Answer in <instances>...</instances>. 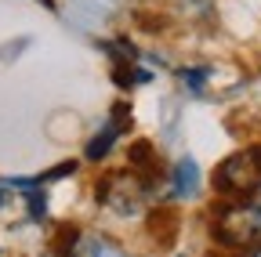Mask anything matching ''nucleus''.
<instances>
[{
    "label": "nucleus",
    "instance_id": "f257e3e1",
    "mask_svg": "<svg viewBox=\"0 0 261 257\" xmlns=\"http://www.w3.org/2000/svg\"><path fill=\"white\" fill-rule=\"evenodd\" d=\"M214 185L221 196H240L243 188H257V167L250 163V156H228L214 174Z\"/></svg>",
    "mask_w": 261,
    "mask_h": 257
},
{
    "label": "nucleus",
    "instance_id": "1a4fd4ad",
    "mask_svg": "<svg viewBox=\"0 0 261 257\" xmlns=\"http://www.w3.org/2000/svg\"><path fill=\"white\" fill-rule=\"evenodd\" d=\"M76 170V163H73V159H69V163H62V167H55V170H47L44 174V181H55V178H65V174H73Z\"/></svg>",
    "mask_w": 261,
    "mask_h": 257
},
{
    "label": "nucleus",
    "instance_id": "ddd939ff",
    "mask_svg": "<svg viewBox=\"0 0 261 257\" xmlns=\"http://www.w3.org/2000/svg\"><path fill=\"white\" fill-rule=\"evenodd\" d=\"M0 207H4V192H0Z\"/></svg>",
    "mask_w": 261,
    "mask_h": 257
},
{
    "label": "nucleus",
    "instance_id": "20e7f679",
    "mask_svg": "<svg viewBox=\"0 0 261 257\" xmlns=\"http://www.w3.org/2000/svg\"><path fill=\"white\" fill-rule=\"evenodd\" d=\"M149 232L156 236L160 246H171V243L178 239V232H181V221H178V214H174L171 207H160V210H152V217H149Z\"/></svg>",
    "mask_w": 261,
    "mask_h": 257
},
{
    "label": "nucleus",
    "instance_id": "f8f14e48",
    "mask_svg": "<svg viewBox=\"0 0 261 257\" xmlns=\"http://www.w3.org/2000/svg\"><path fill=\"white\" fill-rule=\"evenodd\" d=\"M250 207H257V210H261V181H257V188H254V203H250Z\"/></svg>",
    "mask_w": 261,
    "mask_h": 257
},
{
    "label": "nucleus",
    "instance_id": "9b49d317",
    "mask_svg": "<svg viewBox=\"0 0 261 257\" xmlns=\"http://www.w3.org/2000/svg\"><path fill=\"white\" fill-rule=\"evenodd\" d=\"M243 257H261V243H247L243 246Z\"/></svg>",
    "mask_w": 261,
    "mask_h": 257
},
{
    "label": "nucleus",
    "instance_id": "39448f33",
    "mask_svg": "<svg viewBox=\"0 0 261 257\" xmlns=\"http://www.w3.org/2000/svg\"><path fill=\"white\" fill-rule=\"evenodd\" d=\"M127 159H130V167H138V170H156V145H152L149 138L130 141Z\"/></svg>",
    "mask_w": 261,
    "mask_h": 257
},
{
    "label": "nucleus",
    "instance_id": "7ed1b4c3",
    "mask_svg": "<svg viewBox=\"0 0 261 257\" xmlns=\"http://www.w3.org/2000/svg\"><path fill=\"white\" fill-rule=\"evenodd\" d=\"M171 188L178 199H192L196 192H200V167H196V159L185 156L174 163V174H171Z\"/></svg>",
    "mask_w": 261,
    "mask_h": 257
},
{
    "label": "nucleus",
    "instance_id": "0eeeda50",
    "mask_svg": "<svg viewBox=\"0 0 261 257\" xmlns=\"http://www.w3.org/2000/svg\"><path fill=\"white\" fill-rule=\"evenodd\" d=\"M25 199H29V217H33V221H40V217L47 214V192L40 188V178H37V181L29 185Z\"/></svg>",
    "mask_w": 261,
    "mask_h": 257
},
{
    "label": "nucleus",
    "instance_id": "6e6552de",
    "mask_svg": "<svg viewBox=\"0 0 261 257\" xmlns=\"http://www.w3.org/2000/svg\"><path fill=\"white\" fill-rule=\"evenodd\" d=\"M178 76L189 91H203V83H207V69H181Z\"/></svg>",
    "mask_w": 261,
    "mask_h": 257
},
{
    "label": "nucleus",
    "instance_id": "f03ea898",
    "mask_svg": "<svg viewBox=\"0 0 261 257\" xmlns=\"http://www.w3.org/2000/svg\"><path fill=\"white\" fill-rule=\"evenodd\" d=\"M55 250L58 257H102V243L94 236H84L80 229H62Z\"/></svg>",
    "mask_w": 261,
    "mask_h": 257
},
{
    "label": "nucleus",
    "instance_id": "9d476101",
    "mask_svg": "<svg viewBox=\"0 0 261 257\" xmlns=\"http://www.w3.org/2000/svg\"><path fill=\"white\" fill-rule=\"evenodd\" d=\"M247 156H250V163H254V167H257V174H261V145H254Z\"/></svg>",
    "mask_w": 261,
    "mask_h": 257
},
{
    "label": "nucleus",
    "instance_id": "423d86ee",
    "mask_svg": "<svg viewBox=\"0 0 261 257\" xmlns=\"http://www.w3.org/2000/svg\"><path fill=\"white\" fill-rule=\"evenodd\" d=\"M116 134H120V127L109 120L102 131H98L91 141H87V159H106V152L113 149V141H116Z\"/></svg>",
    "mask_w": 261,
    "mask_h": 257
}]
</instances>
